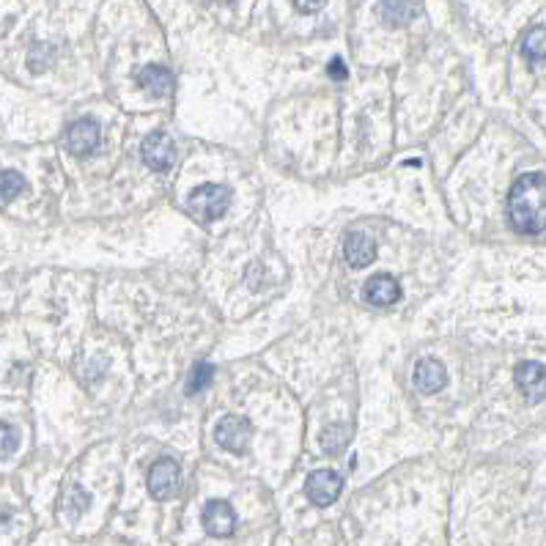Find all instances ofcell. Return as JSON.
I'll use <instances>...</instances> for the list:
<instances>
[{
  "label": "cell",
  "instance_id": "obj_5",
  "mask_svg": "<svg viewBox=\"0 0 546 546\" xmlns=\"http://www.w3.org/2000/svg\"><path fill=\"white\" fill-rule=\"evenodd\" d=\"M513 379H516V387L524 393V398L530 404H535L546 395V365H541L535 360H524V362L516 365Z\"/></svg>",
  "mask_w": 546,
  "mask_h": 546
},
{
  "label": "cell",
  "instance_id": "obj_15",
  "mask_svg": "<svg viewBox=\"0 0 546 546\" xmlns=\"http://www.w3.org/2000/svg\"><path fill=\"white\" fill-rule=\"evenodd\" d=\"M379 12H382V17H384L387 26H404V23H409L420 9L412 6V4H382Z\"/></svg>",
  "mask_w": 546,
  "mask_h": 546
},
{
  "label": "cell",
  "instance_id": "obj_13",
  "mask_svg": "<svg viewBox=\"0 0 546 546\" xmlns=\"http://www.w3.org/2000/svg\"><path fill=\"white\" fill-rule=\"evenodd\" d=\"M138 83L152 94V97H168L171 89H173V75L165 69V67H157V64H149L141 69L138 75Z\"/></svg>",
  "mask_w": 546,
  "mask_h": 546
},
{
  "label": "cell",
  "instance_id": "obj_9",
  "mask_svg": "<svg viewBox=\"0 0 546 546\" xmlns=\"http://www.w3.org/2000/svg\"><path fill=\"white\" fill-rule=\"evenodd\" d=\"M179 488V464L173 458H160L149 469V491L154 499H168Z\"/></svg>",
  "mask_w": 546,
  "mask_h": 546
},
{
  "label": "cell",
  "instance_id": "obj_7",
  "mask_svg": "<svg viewBox=\"0 0 546 546\" xmlns=\"http://www.w3.org/2000/svg\"><path fill=\"white\" fill-rule=\"evenodd\" d=\"M215 436H217V445L231 450V453H245L247 450V442H250V423L245 417H236V415H228L217 423L215 428Z\"/></svg>",
  "mask_w": 546,
  "mask_h": 546
},
{
  "label": "cell",
  "instance_id": "obj_4",
  "mask_svg": "<svg viewBox=\"0 0 546 546\" xmlns=\"http://www.w3.org/2000/svg\"><path fill=\"white\" fill-rule=\"evenodd\" d=\"M341 491H343V480H341V475L332 472V469H316V472H310L308 480H305V494H308V499H310L313 505H319V508L332 505V502L341 497Z\"/></svg>",
  "mask_w": 546,
  "mask_h": 546
},
{
  "label": "cell",
  "instance_id": "obj_2",
  "mask_svg": "<svg viewBox=\"0 0 546 546\" xmlns=\"http://www.w3.org/2000/svg\"><path fill=\"white\" fill-rule=\"evenodd\" d=\"M190 212L195 217H201L204 223L209 220H220L228 209H231V190L223 184H201L190 193L187 201Z\"/></svg>",
  "mask_w": 546,
  "mask_h": 546
},
{
  "label": "cell",
  "instance_id": "obj_8",
  "mask_svg": "<svg viewBox=\"0 0 546 546\" xmlns=\"http://www.w3.org/2000/svg\"><path fill=\"white\" fill-rule=\"evenodd\" d=\"M64 143H67V149H69L75 157L91 154V152L100 146V124H97L94 119H80V121H75V124L67 130Z\"/></svg>",
  "mask_w": 546,
  "mask_h": 546
},
{
  "label": "cell",
  "instance_id": "obj_11",
  "mask_svg": "<svg viewBox=\"0 0 546 546\" xmlns=\"http://www.w3.org/2000/svg\"><path fill=\"white\" fill-rule=\"evenodd\" d=\"M343 258L354 269H362L376 258V242L362 231H352V234H346V242H343Z\"/></svg>",
  "mask_w": 546,
  "mask_h": 546
},
{
  "label": "cell",
  "instance_id": "obj_20",
  "mask_svg": "<svg viewBox=\"0 0 546 546\" xmlns=\"http://www.w3.org/2000/svg\"><path fill=\"white\" fill-rule=\"evenodd\" d=\"M0 431H4V458H9L15 453V447H17V431H15L12 423H4V425H0Z\"/></svg>",
  "mask_w": 546,
  "mask_h": 546
},
{
  "label": "cell",
  "instance_id": "obj_19",
  "mask_svg": "<svg viewBox=\"0 0 546 546\" xmlns=\"http://www.w3.org/2000/svg\"><path fill=\"white\" fill-rule=\"evenodd\" d=\"M341 434H346V428H338V425H332V428H327V431H324V450H327V453H338V450L343 447L346 436H341Z\"/></svg>",
  "mask_w": 546,
  "mask_h": 546
},
{
  "label": "cell",
  "instance_id": "obj_12",
  "mask_svg": "<svg viewBox=\"0 0 546 546\" xmlns=\"http://www.w3.org/2000/svg\"><path fill=\"white\" fill-rule=\"evenodd\" d=\"M415 387L420 390V393H439L445 384H447V371H445V365L439 362V360H434V357H425V360H420L417 365H415Z\"/></svg>",
  "mask_w": 546,
  "mask_h": 546
},
{
  "label": "cell",
  "instance_id": "obj_1",
  "mask_svg": "<svg viewBox=\"0 0 546 546\" xmlns=\"http://www.w3.org/2000/svg\"><path fill=\"white\" fill-rule=\"evenodd\" d=\"M508 220L519 234L546 231V176L524 173L508 193Z\"/></svg>",
  "mask_w": 546,
  "mask_h": 546
},
{
  "label": "cell",
  "instance_id": "obj_10",
  "mask_svg": "<svg viewBox=\"0 0 546 546\" xmlns=\"http://www.w3.org/2000/svg\"><path fill=\"white\" fill-rule=\"evenodd\" d=\"M362 297L365 302L376 305V308H387V305H395L401 299V286L393 275L387 272H379V275H371L362 286Z\"/></svg>",
  "mask_w": 546,
  "mask_h": 546
},
{
  "label": "cell",
  "instance_id": "obj_21",
  "mask_svg": "<svg viewBox=\"0 0 546 546\" xmlns=\"http://www.w3.org/2000/svg\"><path fill=\"white\" fill-rule=\"evenodd\" d=\"M330 75H332L335 80H343V78H346V67H343L341 58H335V61L330 64Z\"/></svg>",
  "mask_w": 546,
  "mask_h": 546
},
{
  "label": "cell",
  "instance_id": "obj_22",
  "mask_svg": "<svg viewBox=\"0 0 546 546\" xmlns=\"http://www.w3.org/2000/svg\"><path fill=\"white\" fill-rule=\"evenodd\" d=\"M297 9H299V12H319L321 4H297Z\"/></svg>",
  "mask_w": 546,
  "mask_h": 546
},
{
  "label": "cell",
  "instance_id": "obj_14",
  "mask_svg": "<svg viewBox=\"0 0 546 546\" xmlns=\"http://www.w3.org/2000/svg\"><path fill=\"white\" fill-rule=\"evenodd\" d=\"M521 56L530 64H538L546 58V28L543 26H535L521 37Z\"/></svg>",
  "mask_w": 546,
  "mask_h": 546
},
{
  "label": "cell",
  "instance_id": "obj_17",
  "mask_svg": "<svg viewBox=\"0 0 546 546\" xmlns=\"http://www.w3.org/2000/svg\"><path fill=\"white\" fill-rule=\"evenodd\" d=\"M212 379H215V368H212L209 362H201V365H195V368H193V373H190V379H187V393H190V395H195V393L206 390V387L212 384Z\"/></svg>",
  "mask_w": 546,
  "mask_h": 546
},
{
  "label": "cell",
  "instance_id": "obj_16",
  "mask_svg": "<svg viewBox=\"0 0 546 546\" xmlns=\"http://www.w3.org/2000/svg\"><path fill=\"white\" fill-rule=\"evenodd\" d=\"M89 502H91V497L80 488V486H69L64 494H61V513L64 516H69L72 513V505H75V519L89 508Z\"/></svg>",
  "mask_w": 546,
  "mask_h": 546
},
{
  "label": "cell",
  "instance_id": "obj_3",
  "mask_svg": "<svg viewBox=\"0 0 546 546\" xmlns=\"http://www.w3.org/2000/svg\"><path fill=\"white\" fill-rule=\"evenodd\" d=\"M141 157H143L146 168L163 173V171L173 168V163H176V143L171 141L168 132H152L141 143Z\"/></svg>",
  "mask_w": 546,
  "mask_h": 546
},
{
  "label": "cell",
  "instance_id": "obj_18",
  "mask_svg": "<svg viewBox=\"0 0 546 546\" xmlns=\"http://www.w3.org/2000/svg\"><path fill=\"white\" fill-rule=\"evenodd\" d=\"M26 182L17 171H4V176H0V195H4V204H12L20 193H23Z\"/></svg>",
  "mask_w": 546,
  "mask_h": 546
},
{
  "label": "cell",
  "instance_id": "obj_6",
  "mask_svg": "<svg viewBox=\"0 0 546 546\" xmlns=\"http://www.w3.org/2000/svg\"><path fill=\"white\" fill-rule=\"evenodd\" d=\"M201 521H204V530L209 535H215V538H228L236 530V513H234V508L226 499L206 502V508L201 513Z\"/></svg>",
  "mask_w": 546,
  "mask_h": 546
}]
</instances>
